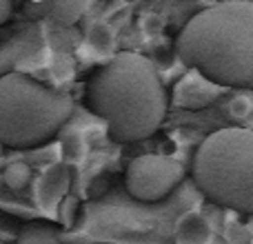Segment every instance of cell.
<instances>
[{
	"label": "cell",
	"mask_w": 253,
	"mask_h": 244,
	"mask_svg": "<svg viewBox=\"0 0 253 244\" xmlns=\"http://www.w3.org/2000/svg\"><path fill=\"white\" fill-rule=\"evenodd\" d=\"M89 111L105 120L116 142H138L158 131L167 114V93L149 58L116 53L91 74L84 89Z\"/></svg>",
	"instance_id": "6da1fadb"
},
{
	"label": "cell",
	"mask_w": 253,
	"mask_h": 244,
	"mask_svg": "<svg viewBox=\"0 0 253 244\" xmlns=\"http://www.w3.org/2000/svg\"><path fill=\"white\" fill-rule=\"evenodd\" d=\"M175 53L220 89L253 91V0H222L198 11L178 34Z\"/></svg>",
	"instance_id": "7a4b0ae2"
},
{
	"label": "cell",
	"mask_w": 253,
	"mask_h": 244,
	"mask_svg": "<svg viewBox=\"0 0 253 244\" xmlns=\"http://www.w3.org/2000/svg\"><path fill=\"white\" fill-rule=\"evenodd\" d=\"M74 102L27 74L13 71L0 78V142L29 149L47 142L69 120Z\"/></svg>",
	"instance_id": "3957f363"
},
{
	"label": "cell",
	"mask_w": 253,
	"mask_h": 244,
	"mask_svg": "<svg viewBox=\"0 0 253 244\" xmlns=\"http://www.w3.org/2000/svg\"><path fill=\"white\" fill-rule=\"evenodd\" d=\"M193 180L211 202L253 215V129L207 135L193 156Z\"/></svg>",
	"instance_id": "277c9868"
},
{
	"label": "cell",
	"mask_w": 253,
	"mask_h": 244,
	"mask_svg": "<svg viewBox=\"0 0 253 244\" xmlns=\"http://www.w3.org/2000/svg\"><path fill=\"white\" fill-rule=\"evenodd\" d=\"M184 178V166L175 158L144 153L129 162L125 184L131 198L140 202H158L167 198Z\"/></svg>",
	"instance_id": "5b68a950"
},
{
	"label": "cell",
	"mask_w": 253,
	"mask_h": 244,
	"mask_svg": "<svg viewBox=\"0 0 253 244\" xmlns=\"http://www.w3.org/2000/svg\"><path fill=\"white\" fill-rule=\"evenodd\" d=\"M71 166L67 162H53L40 173L34 184V200L44 213H53L65 200L71 187Z\"/></svg>",
	"instance_id": "8992f818"
},
{
	"label": "cell",
	"mask_w": 253,
	"mask_h": 244,
	"mask_svg": "<svg viewBox=\"0 0 253 244\" xmlns=\"http://www.w3.org/2000/svg\"><path fill=\"white\" fill-rule=\"evenodd\" d=\"M220 87L213 84L211 80H207L205 76H200L198 71H193V76L184 78L175 89V102L180 107H189V109H198L205 107L218 96Z\"/></svg>",
	"instance_id": "52a82bcc"
},
{
	"label": "cell",
	"mask_w": 253,
	"mask_h": 244,
	"mask_svg": "<svg viewBox=\"0 0 253 244\" xmlns=\"http://www.w3.org/2000/svg\"><path fill=\"white\" fill-rule=\"evenodd\" d=\"M211 240V224L198 211H189L175 224V244H207Z\"/></svg>",
	"instance_id": "ba28073f"
},
{
	"label": "cell",
	"mask_w": 253,
	"mask_h": 244,
	"mask_svg": "<svg viewBox=\"0 0 253 244\" xmlns=\"http://www.w3.org/2000/svg\"><path fill=\"white\" fill-rule=\"evenodd\" d=\"M16 244H62L60 231L51 222H27L16 238Z\"/></svg>",
	"instance_id": "9c48e42d"
},
{
	"label": "cell",
	"mask_w": 253,
	"mask_h": 244,
	"mask_svg": "<svg viewBox=\"0 0 253 244\" xmlns=\"http://www.w3.org/2000/svg\"><path fill=\"white\" fill-rule=\"evenodd\" d=\"M89 0H49V16L56 25L71 27L84 16Z\"/></svg>",
	"instance_id": "30bf717a"
},
{
	"label": "cell",
	"mask_w": 253,
	"mask_h": 244,
	"mask_svg": "<svg viewBox=\"0 0 253 244\" xmlns=\"http://www.w3.org/2000/svg\"><path fill=\"white\" fill-rule=\"evenodd\" d=\"M84 153H87V144H84V138L78 129H65L60 135V156L62 162L67 164H78L83 162Z\"/></svg>",
	"instance_id": "8fae6325"
},
{
	"label": "cell",
	"mask_w": 253,
	"mask_h": 244,
	"mask_svg": "<svg viewBox=\"0 0 253 244\" xmlns=\"http://www.w3.org/2000/svg\"><path fill=\"white\" fill-rule=\"evenodd\" d=\"M84 40H87V44L96 53H109L116 44L114 31H111V27L105 25V22H91V25L84 29Z\"/></svg>",
	"instance_id": "7c38bea8"
},
{
	"label": "cell",
	"mask_w": 253,
	"mask_h": 244,
	"mask_svg": "<svg viewBox=\"0 0 253 244\" xmlns=\"http://www.w3.org/2000/svg\"><path fill=\"white\" fill-rule=\"evenodd\" d=\"M31 182V169L25 164V162H13V164L7 166L4 171V184L13 191H20V189L29 187Z\"/></svg>",
	"instance_id": "4fadbf2b"
},
{
	"label": "cell",
	"mask_w": 253,
	"mask_h": 244,
	"mask_svg": "<svg viewBox=\"0 0 253 244\" xmlns=\"http://www.w3.org/2000/svg\"><path fill=\"white\" fill-rule=\"evenodd\" d=\"M11 18V0H0V25Z\"/></svg>",
	"instance_id": "5bb4252c"
},
{
	"label": "cell",
	"mask_w": 253,
	"mask_h": 244,
	"mask_svg": "<svg viewBox=\"0 0 253 244\" xmlns=\"http://www.w3.org/2000/svg\"><path fill=\"white\" fill-rule=\"evenodd\" d=\"M91 244H118V242H91Z\"/></svg>",
	"instance_id": "9a60e30c"
},
{
	"label": "cell",
	"mask_w": 253,
	"mask_h": 244,
	"mask_svg": "<svg viewBox=\"0 0 253 244\" xmlns=\"http://www.w3.org/2000/svg\"><path fill=\"white\" fill-rule=\"evenodd\" d=\"M125 2H135V0H125Z\"/></svg>",
	"instance_id": "2e32d148"
},
{
	"label": "cell",
	"mask_w": 253,
	"mask_h": 244,
	"mask_svg": "<svg viewBox=\"0 0 253 244\" xmlns=\"http://www.w3.org/2000/svg\"><path fill=\"white\" fill-rule=\"evenodd\" d=\"M0 144H2V142H0Z\"/></svg>",
	"instance_id": "e0dca14e"
}]
</instances>
